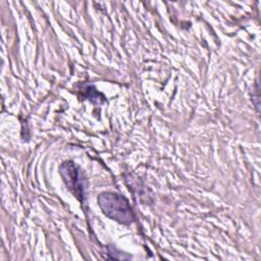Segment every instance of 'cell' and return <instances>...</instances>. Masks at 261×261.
I'll list each match as a JSON object with an SVG mask.
<instances>
[{"mask_svg":"<svg viewBox=\"0 0 261 261\" xmlns=\"http://www.w3.org/2000/svg\"><path fill=\"white\" fill-rule=\"evenodd\" d=\"M98 204L103 213L122 224H129L135 220V214L127 200L115 193H103L98 197Z\"/></svg>","mask_w":261,"mask_h":261,"instance_id":"obj_1","label":"cell"},{"mask_svg":"<svg viewBox=\"0 0 261 261\" xmlns=\"http://www.w3.org/2000/svg\"><path fill=\"white\" fill-rule=\"evenodd\" d=\"M60 174L68 190L81 201L84 199V179L81 169L72 161H65L59 167Z\"/></svg>","mask_w":261,"mask_h":261,"instance_id":"obj_2","label":"cell"}]
</instances>
